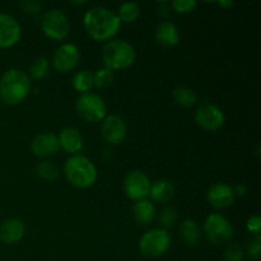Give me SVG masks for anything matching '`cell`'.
Instances as JSON below:
<instances>
[{"instance_id":"1","label":"cell","mask_w":261,"mask_h":261,"mask_svg":"<svg viewBox=\"0 0 261 261\" xmlns=\"http://www.w3.org/2000/svg\"><path fill=\"white\" fill-rule=\"evenodd\" d=\"M83 24L89 37L99 42L109 41L121 28V22L116 13L105 7H94L86 12Z\"/></svg>"},{"instance_id":"2","label":"cell","mask_w":261,"mask_h":261,"mask_svg":"<svg viewBox=\"0 0 261 261\" xmlns=\"http://www.w3.org/2000/svg\"><path fill=\"white\" fill-rule=\"evenodd\" d=\"M32 84L25 71L9 69L0 78V99L8 106H15L30 94Z\"/></svg>"},{"instance_id":"3","label":"cell","mask_w":261,"mask_h":261,"mask_svg":"<svg viewBox=\"0 0 261 261\" xmlns=\"http://www.w3.org/2000/svg\"><path fill=\"white\" fill-rule=\"evenodd\" d=\"M64 175L68 182L76 189L91 188L98 177L94 163L81 154H74L65 161Z\"/></svg>"},{"instance_id":"4","label":"cell","mask_w":261,"mask_h":261,"mask_svg":"<svg viewBox=\"0 0 261 261\" xmlns=\"http://www.w3.org/2000/svg\"><path fill=\"white\" fill-rule=\"evenodd\" d=\"M137 53L132 43L125 40L110 41L102 50V61L110 70H122L134 64Z\"/></svg>"},{"instance_id":"5","label":"cell","mask_w":261,"mask_h":261,"mask_svg":"<svg viewBox=\"0 0 261 261\" xmlns=\"http://www.w3.org/2000/svg\"><path fill=\"white\" fill-rule=\"evenodd\" d=\"M172 240L166 229L153 228L145 232L139 240V251L145 257L157 259L170 250Z\"/></svg>"},{"instance_id":"6","label":"cell","mask_w":261,"mask_h":261,"mask_svg":"<svg viewBox=\"0 0 261 261\" xmlns=\"http://www.w3.org/2000/svg\"><path fill=\"white\" fill-rule=\"evenodd\" d=\"M75 111L87 122L102 121L107 116V106L101 96L96 93H83L76 98Z\"/></svg>"},{"instance_id":"7","label":"cell","mask_w":261,"mask_h":261,"mask_svg":"<svg viewBox=\"0 0 261 261\" xmlns=\"http://www.w3.org/2000/svg\"><path fill=\"white\" fill-rule=\"evenodd\" d=\"M203 232L212 245L221 246L231 241L233 236V227L226 217L218 213H212L204 221Z\"/></svg>"},{"instance_id":"8","label":"cell","mask_w":261,"mask_h":261,"mask_svg":"<svg viewBox=\"0 0 261 261\" xmlns=\"http://www.w3.org/2000/svg\"><path fill=\"white\" fill-rule=\"evenodd\" d=\"M41 30L50 40L60 41L69 35L70 23L63 10L50 9L41 18Z\"/></svg>"},{"instance_id":"9","label":"cell","mask_w":261,"mask_h":261,"mask_svg":"<svg viewBox=\"0 0 261 261\" xmlns=\"http://www.w3.org/2000/svg\"><path fill=\"white\" fill-rule=\"evenodd\" d=\"M150 185L149 177L140 170L130 171L122 181L125 195L134 201L144 200L149 195Z\"/></svg>"},{"instance_id":"10","label":"cell","mask_w":261,"mask_h":261,"mask_svg":"<svg viewBox=\"0 0 261 261\" xmlns=\"http://www.w3.org/2000/svg\"><path fill=\"white\" fill-rule=\"evenodd\" d=\"M195 121L201 129L208 132H216L221 129L226 121L223 111L213 103H204L196 110Z\"/></svg>"},{"instance_id":"11","label":"cell","mask_w":261,"mask_h":261,"mask_svg":"<svg viewBox=\"0 0 261 261\" xmlns=\"http://www.w3.org/2000/svg\"><path fill=\"white\" fill-rule=\"evenodd\" d=\"M79 58L81 54L74 43H63L54 53L53 66L59 73L66 74L75 69L79 63Z\"/></svg>"},{"instance_id":"12","label":"cell","mask_w":261,"mask_h":261,"mask_svg":"<svg viewBox=\"0 0 261 261\" xmlns=\"http://www.w3.org/2000/svg\"><path fill=\"white\" fill-rule=\"evenodd\" d=\"M101 133L103 139L111 145H119L127 134L126 122L116 115H109L102 120Z\"/></svg>"},{"instance_id":"13","label":"cell","mask_w":261,"mask_h":261,"mask_svg":"<svg viewBox=\"0 0 261 261\" xmlns=\"http://www.w3.org/2000/svg\"><path fill=\"white\" fill-rule=\"evenodd\" d=\"M22 36L19 23L14 17L0 13V47L8 48L17 45Z\"/></svg>"},{"instance_id":"14","label":"cell","mask_w":261,"mask_h":261,"mask_svg":"<svg viewBox=\"0 0 261 261\" xmlns=\"http://www.w3.org/2000/svg\"><path fill=\"white\" fill-rule=\"evenodd\" d=\"M60 149L58 135L54 133H41L31 142V150L38 158L53 157Z\"/></svg>"},{"instance_id":"15","label":"cell","mask_w":261,"mask_h":261,"mask_svg":"<svg viewBox=\"0 0 261 261\" xmlns=\"http://www.w3.org/2000/svg\"><path fill=\"white\" fill-rule=\"evenodd\" d=\"M234 195L233 188L224 182L214 184L206 193V200L214 209H227L233 204Z\"/></svg>"},{"instance_id":"16","label":"cell","mask_w":261,"mask_h":261,"mask_svg":"<svg viewBox=\"0 0 261 261\" xmlns=\"http://www.w3.org/2000/svg\"><path fill=\"white\" fill-rule=\"evenodd\" d=\"M25 232L24 223L18 218L5 219L0 224V241L5 245H14L23 239Z\"/></svg>"},{"instance_id":"17","label":"cell","mask_w":261,"mask_h":261,"mask_svg":"<svg viewBox=\"0 0 261 261\" xmlns=\"http://www.w3.org/2000/svg\"><path fill=\"white\" fill-rule=\"evenodd\" d=\"M58 139L61 149H64L66 153L73 155L75 153L81 152L84 144V140L81 132L78 129H75V127L71 126L61 129L58 135Z\"/></svg>"},{"instance_id":"18","label":"cell","mask_w":261,"mask_h":261,"mask_svg":"<svg viewBox=\"0 0 261 261\" xmlns=\"http://www.w3.org/2000/svg\"><path fill=\"white\" fill-rule=\"evenodd\" d=\"M154 37L163 47H175L180 42V31L172 22L163 20L155 27Z\"/></svg>"},{"instance_id":"19","label":"cell","mask_w":261,"mask_h":261,"mask_svg":"<svg viewBox=\"0 0 261 261\" xmlns=\"http://www.w3.org/2000/svg\"><path fill=\"white\" fill-rule=\"evenodd\" d=\"M155 206L152 201L147 200H139L135 201L134 206H133V217H134L135 222L142 226H148L152 223L155 218Z\"/></svg>"},{"instance_id":"20","label":"cell","mask_w":261,"mask_h":261,"mask_svg":"<svg viewBox=\"0 0 261 261\" xmlns=\"http://www.w3.org/2000/svg\"><path fill=\"white\" fill-rule=\"evenodd\" d=\"M149 196L157 203H168L175 196V186L168 180H158L150 185Z\"/></svg>"},{"instance_id":"21","label":"cell","mask_w":261,"mask_h":261,"mask_svg":"<svg viewBox=\"0 0 261 261\" xmlns=\"http://www.w3.org/2000/svg\"><path fill=\"white\" fill-rule=\"evenodd\" d=\"M178 236L188 246H196L200 242L201 231L199 224L193 219H186L180 224Z\"/></svg>"},{"instance_id":"22","label":"cell","mask_w":261,"mask_h":261,"mask_svg":"<svg viewBox=\"0 0 261 261\" xmlns=\"http://www.w3.org/2000/svg\"><path fill=\"white\" fill-rule=\"evenodd\" d=\"M172 98L176 102V105L185 107V109H191V107L195 106L196 101H198L195 92L185 86L176 87L172 91Z\"/></svg>"},{"instance_id":"23","label":"cell","mask_w":261,"mask_h":261,"mask_svg":"<svg viewBox=\"0 0 261 261\" xmlns=\"http://www.w3.org/2000/svg\"><path fill=\"white\" fill-rule=\"evenodd\" d=\"M140 15V7L135 2L122 3L117 12L120 22L124 23H134Z\"/></svg>"},{"instance_id":"24","label":"cell","mask_w":261,"mask_h":261,"mask_svg":"<svg viewBox=\"0 0 261 261\" xmlns=\"http://www.w3.org/2000/svg\"><path fill=\"white\" fill-rule=\"evenodd\" d=\"M74 89L76 92H81V94L88 93L92 88H93V74L88 70H81L73 76Z\"/></svg>"},{"instance_id":"25","label":"cell","mask_w":261,"mask_h":261,"mask_svg":"<svg viewBox=\"0 0 261 261\" xmlns=\"http://www.w3.org/2000/svg\"><path fill=\"white\" fill-rule=\"evenodd\" d=\"M50 73V63L45 56L36 58L30 66V75L35 81H42Z\"/></svg>"},{"instance_id":"26","label":"cell","mask_w":261,"mask_h":261,"mask_svg":"<svg viewBox=\"0 0 261 261\" xmlns=\"http://www.w3.org/2000/svg\"><path fill=\"white\" fill-rule=\"evenodd\" d=\"M35 172L41 180L43 181H55L59 177V168L51 161H42L35 167Z\"/></svg>"},{"instance_id":"27","label":"cell","mask_w":261,"mask_h":261,"mask_svg":"<svg viewBox=\"0 0 261 261\" xmlns=\"http://www.w3.org/2000/svg\"><path fill=\"white\" fill-rule=\"evenodd\" d=\"M178 219V213L175 208L172 206H165V208L161 211L160 216H158V223L162 227V229H170L172 227H175V224L177 223Z\"/></svg>"},{"instance_id":"28","label":"cell","mask_w":261,"mask_h":261,"mask_svg":"<svg viewBox=\"0 0 261 261\" xmlns=\"http://www.w3.org/2000/svg\"><path fill=\"white\" fill-rule=\"evenodd\" d=\"M114 82V73L107 68H101L93 74V86L98 89H106Z\"/></svg>"},{"instance_id":"29","label":"cell","mask_w":261,"mask_h":261,"mask_svg":"<svg viewBox=\"0 0 261 261\" xmlns=\"http://www.w3.org/2000/svg\"><path fill=\"white\" fill-rule=\"evenodd\" d=\"M224 261H242L244 260V250L237 242H231L226 246L223 252Z\"/></svg>"},{"instance_id":"30","label":"cell","mask_w":261,"mask_h":261,"mask_svg":"<svg viewBox=\"0 0 261 261\" xmlns=\"http://www.w3.org/2000/svg\"><path fill=\"white\" fill-rule=\"evenodd\" d=\"M171 9L175 10L176 13H180V14H188L191 13L193 10H195L198 3L195 0H175V2L171 3Z\"/></svg>"},{"instance_id":"31","label":"cell","mask_w":261,"mask_h":261,"mask_svg":"<svg viewBox=\"0 0 261 261\" xmlns=\"http://www.w3.org/2000/svg\"><path fill=\"white\" fill-rule=\"evenodd\" d=\"M247 256L252 260H259L261 256V239L260 234H256L255 237H252L249 241L247 245Z\"/></svg>"},{"instance_id":"32","label":"cell","mask_w":261,"mask_h":261,"mask_svg":"<svg viewBox=\"0 0 261 261\" xmlns=\"http://www.w3.org/2000/svg\"><path fill=\"white\" fill-rule=\"evenodd\" d=\"M19 5L23 12L27 13V14L36 15L42 10V3L37 2V0H22Z\"/></svg>"},{"instance_id":"33","label":"cell","mask_w":261,"mask_h":261,"mask_svg":"<svg viewBox=\"0 0 261 261\" xmlns=\"http://www.w3.org/2000/svg\"><path fill=\"white\" fill-rule=\"evenodd\" d=\"M246 228L250 233H254L255 236L256 234H260L261 232V218L259 216H252L247 219L246 222Z\"/></svg>"},{"instance_id":"34","label":"cell","mask_w":261,"mask_h":261,"mask_svg":"<svg viewBox=\"0 0 261 261\" xmlns=\"http://www.w3.org/2000/svg\"><path fill=\"white\" fill-rule=\"evenodd\" d=\"M157 13L160 17L162 18H167L168 15H170L171 13V5L170 3H166V2H162L158 4V8H157Z\"/></svg>"},{"instance_id":"35","label":"cell","mask_w":261,"mask_h":261,"mask_svg":"<svg viewBox=\"0 0 261 261\" xmlns=\"http://www.w3.org/2000/svg\"><path fill=\"white\" fill-rule=\"evenodd\" d=\"M233 193H234V195L244 196L245 194L247 193L246 185H244V184H240V185H237L236 188H233Z\"/></svg>"},{"instance_id":"36","label":"cell","mask_w":261,"mask_h":261,"mask_svg":"<svg viewBox=\"0 0 261 261\" xmlns=\"http://www.w3.org/2000/svg\"><path fill=\"white\" fill-rule=\"evenodd\" d=\"M217 4L219 5V7L224 8V9H227V8H232L234 5L233 2H231V0H221V2H217Z\"/></svg>"},{"instance_id":"37","label":"cell","mask_w":261,"mask_h":261,"mask_svg":"<svg viewBox=\"0 0 261 261\" xmlns=\"http://www.w3.org/2000/svg\"><path fill=\"white\" fill-rule=\"evenodd\" d=\"M71 4L73 5H84V4H87V2L86 0H83V2H71Z\"/></svg>"},{"instance_id":"38","label":"cell","mask_w":261,"mask_h":261,"mask_svg":"<svg viewBox=\"0 0 261 261\" xmlns=\"http://www.w3.org/2000/svg\"><path fill=\"white\" fill-rule=\"evenodd\" d=\"M196 261H203V260H196Z\"/></svg>"}]
</instances>
